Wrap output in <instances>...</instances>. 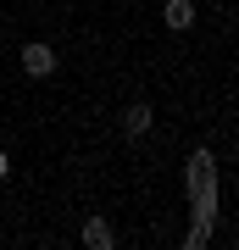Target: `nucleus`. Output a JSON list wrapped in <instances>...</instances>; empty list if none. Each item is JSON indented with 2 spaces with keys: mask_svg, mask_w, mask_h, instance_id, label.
Listing matches in <instances>:
<instances>
[{
  "mask_svg": "<svg viewBox=\"0 0 239 250\" xmlns=\"http://www.w3.org/2000/svg\"><path fill=\"white\" fill-rule=\"evenodd\" d=\"M184 189H189V217L217 228V156L206 145L189 150V161H184Z\"/></svg>",
  "mask_w": 239,
  "mask_h": 250,
  "instance_id": "f257e3e1",
  "label": "nucleus"
},
{
  "mask_svg": "<svg viewBox=\"0 0 239 250\" xmlns=\"http://www.w3.org/2000/svg\"><path fill=\"white\" fill-rule=\"evenodd\" d=\"M117 128H123L128 139H145L156 128V106L151 100H133V106H123V117H117Z\"/></svg>",
  "mask_w": 239,
  "mask_h": 250,
  "instance_id": "f03ea898",
  "label": "nucleus"
},
{
  "mask_svg": "<svg viewBox=\"0 0 239 250\" xmlns=\"http://www.w3.org/2000/svg\"><path fill=\"white\" fill-rule=\"evenodd\" d=\"M17 62H22V72H28V78H50V72H56V50L44 45V39H28Z\"/></svg>",
  "mask_w": 239,
  "mask_h": 250,
  "instance_id": "7ed1b4c3",
  "label": "nucleus"
},
{
  "mask_svg": "<svg viewBox=\"0 0 239 250\" xmlns=\"http://www.w3.org/2000/svg\"><path fill=\"white\" fill-rule=\"evenodd\" d=\"M161 22L173 34H189L195 28V0H161Z\"/></svg>",
  "mask_w": 239,
  "mask_h": 250,
  "instance_id": "20e7f679",
  "label": "nucleus"
},
{
  "mask_svg": "<svg viewBox=\"0 0 239 250\" xmlns=\"http://www.w3.org/2000/svg\"><path fill=\"white\" fill-rule=\"evenodd\" d=\"M84 245L89 250H111L117 245V228L106 223V217H89V223H84Z\"/></svg>",
  "mask_w": 239,
  "mask_h": 250,
  "instance_id": "39448f33",
  "label": "nucleus"
},
{
  "mask_svg": "<svg viewBox=\"0 0 239 250\" xmlns=\"http://www.w3.org/2000/svg\"><path fill=\"white\" fill-rule=\"evenodd\" d=\"M206 245H212V228H206V223H195L184 233V250H206Z\"/></svg>",
  "mask_w": 239,
  "mask_h": 250,
  "instance_id": "423d86ee",
  "label": "nucleus"
},
{
  "mask_svg": "<svg viewBox=\"0 0 239 250\" xmlns=\"http://www.w3.org/2000/svg\"><path fill=\"white\" fill-rule=\"evenodd\" d=\"M0 178H11V156L6 150H0Z\"/></svg>",
  "mask_w": 239,
  "mask_h": 250,
  "instance_id": "0eeeda50",
  "label": "nucleus"
}]
</instances>
